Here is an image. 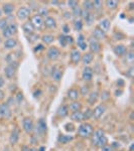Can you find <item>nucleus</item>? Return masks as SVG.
<instances>
[{"label": "nucleus", "mask_w": 134, "mask_h": 151, "mask_svg": "<svg viewBox=\"0 0 134 151\" xmlns=\"http://www.w3.org/2000/svg\"><path fill=\"white\" fill-rule=\"evenodd\" d=\"M94 145L99 146V147H102V146L106 145L107 144V137L105 136V133L103 130L99 129V130L95 131L93 135V139H92Z\"/></svg>", "instance_id": "obj_1"}, {"label": "nucleus", "mask_w": 134, "mask_h": 151, "mask_svg": "<svg viewBox=\"0 0 134 151\" xmlns=\"http://www.w3.org/2000/svg\"><path fill=\"white\" fill-rule=\"evenodd\" d=\"M93 126L91 124H88V123H85V124H82L78 129V134L80 135L81 137H84V138H87V137L91 136L93 134Z\"/></svg>", "instance_id": "obj_2"}, {"label": "nucleus", "mask_w": 134, "mask_h": 151, "mask_svg": "<svg viewBox=\"0 0 134 151\" xmlns=\"http://www.w3.org/2000/svg\"><path fill=\"white\" fill-rule=\"evenodd\" d=\"M22 127H23V130L25 131L27 134L31 133L34 131V121H32L30 118H24L22 121Z\"/></svg>", "instance_id": "obj_3"}, {"label": "nucleus", "mask_w": 134, "mask_h": 151, "mask_svg": "<svg viewBox=\"0 0 134 151\" xmlns=\"http://www.w3.org/2000/svg\"><path fill=\"white\" fill-rule=\"evenodd\" d=\"M0 116L4 119H7L11 116V111H10L9 107L7 104L0 105Z\"/></svg>", "instance_id": "obj_4"}, {"label": "nucleus", "mask_w": 134, "mask_h": 151, "mask_svg": "<svg viewBox=\"0 0 134 151\" xmlns=\"http://www.w3.org/2000/svg\"><path fill=\"white\" fill-rule=\"evenodd\" d=\"M105 112H106V107L104 105H99L93 110V116L95 119H99L104 115Z\"/></svg>", "instance_id": "obj_5"}, {"label": "nucleus", "mask_w": 134, "mask_h": 151, "mask_svg": "<svg viewBox=\"0 0 134 151\" xmlns=\"http://www.w3.org/2000/svg\"><path fill=\"white\" fill-rule=\"evenodd\" d=\"M60 50H59V49H57V47H50V49L47 50V58H50V60L52 61H56L57 58H60Z\"/></svg>", "instance_id": "obj_6"}, {"label": "nucleus", "mask_w": 134, "mask_h": 151, "mask_svg": "<svg viewBox=\"0 0 134 151\" xmlns=\"http://www.w3.org/2000/svg\"><path fill=\"white\" fill-rule=\"evenodd\" d=\"M30 14V9L27 7H21L17 11V17H18L20 20H24L27 18Z\"/></svg>", "instance_id": "obj_7"}, {"label": "nucleus", "mask_w": 134, "mask_h": 151, "mask_svg": "<svg viewBox=\"0 0 134 151\" xmlns=\"http://www.w3.org/2000/svg\"><path fill=\"white\" fill-rule=\"evenodd\" d=\"M52 79L57 82L61 79V76H63V71H61V67L60 65H56V67L52 69Z\"/></svg>", "instance_id": "obj_8"}, {"label": "nucleus", "mask_w": 134, "mask_h": 151, "mask_svg": "<svg viewBox=\"0 0 134 151\" xmlns=\"http://www.w3.org/2000/svg\"><path fill=\"white\" fill-rule=\"evenodd\" d=\"M113 50H114V52H115L116 56H125V54H127L126 47H125V45H116V47H114Z\"/></svg>", "instance_id": "obj_9"}, {"label": "nucleus", "mask_w": 134, "mask_h": 151, "mask_svg": "<svg viewBox=\"0 0 134 151\" xmlns=\"http://www.w3.org/2000/svg\"><path fill=\"white\" fill-rule=\"evenodd\" d=\"M31 23H32V25L34 26V28H36H36L41 27V25L43 24V17H41L40 15H38V14L34 15V16L32 17Z\"/></svg>", "instance_id": "obj_10"}, {"label": "nucleus", "mask_w": 134, "mask_h": 151, "mask_svg": "<svg viewBox=\"0 0 134 151\" xmlns=\"http://www.w3.org/2000/svg\"><path fill=\"white\" fill-rule=\"evenodd\" d=\"M71 60L74 63H78L82 60V56H81V52L78 49H73L71 52Z\"/></svg>", "instance_id": "obj_11"}, {"label": "nucleus", "mask_w": 134, "mask_h": 151, "mask_svg": "<svg viewBox=\"0 0 134 151\" xmlns=\"http://www.w3.org/2000/svg\"><path fill=\"white\" fill-rule=\"evenodd\" d=\"M82 77L85 81H91L93 78V70L91 67H85L84 71H83Z\"/></svg>", "instance_id": "obj_12"}, {"label": "nucleus", "mask_w": 134, "mask_h": 151, "mask_svg": "<svg viewBox=\"0 0 134 151\" xmlns=\"http://www.w3.org/2000/svg\"><path fill=\"white\" fill-rule=\"evenodd\" d=\"M15 67H13L12 65H7V67H5V70H4V74H5V76L7 77L8 79H11L14 77L15 75Z\"/></svg>", "instance_id": "obj_13"}, {"label": "nucleus", "mask_w": 134, "mask_h": 151, "mask_svg": "<svg viewBox=\"0 0 134 151\" xmlns=\"http://www.w3.org/2000/svg\"><path fill=\"white\" fill-rule=\"evenodd\" d=\"M17 45V40L15 38H8L5 40L4 42V47L7 49H14L15 47Z\"/></svg>", "instance_id": "obj_14"}, {"label": "nucleus", "mask_w": 134, "mask_h": 151, "mask_svg": "<svg viewBox=\"0 0 134 151\" xmlns=\"http://www.w3.org/2000/svg\"><path fill=\"white\" fill-rule=\"evenodd\" d=\"M89 47H90V49H91V51L97 52L100 50L101 45H100V43L98 42V40H96V39H91V40H90Z\"/></svg>", "instance_id": "obj_15"}, {"label": "nucleus", "mask_w": 134, "mask_h": 151, "mask_svg": "<svg viewBox=\"0 0 134 151\" xmlns=\"http://www.w3.org/2000/svg\"><path fill=\"white\" fill-rule=\"evenodd\" d=\"M43 24L49 28H56L57 27V21L54 17H47L45 20H43Z\"/></svg>", "instance_id": "obj_16"}, {"label": "nucleus", "mask_w": 134, "mask_h": 151, "mask_svg": "<svg viewBox=\"0 0 134 151\" xmlns=\"http://www.w3.org/2000/svg\"><path fill=\"white\" fill-rule=\"evenodd\" d=\"M110 25H111V23H110L109 19H102V20L99 22V27H100V29L103 30L104 32H106L107 30L109 29Z\"/></svg>", "instance_id": "obj_17"}, {"label": "nucleus", "mask_w": 134, "mask_h": 151, "mask_svg": "<svg viewBox=\"0 0 134 151\" xmlns=\"http://www.w3.org/2000/svg\"><path fill=\"white\" fill-rule=\"evenodd\" d=\"M72 120L73 121H76V122H81L84 120V114L82 112H80V111H77V112H73L71 116Z\"/></svg>", "instance_id": "obj_18"}, {"label": "nucleus", "mask_w": 134, "mask_h": 151, "mask_svg": "<svg viewBox=\"0 0 134 151\" xmlns=\"http://www.w3.org/2000/svg\"><path fill=\"white\" fill-rule=\"evenodd\" d=\"M22 29L23 31L26 32V33H34V26L32 25L31 22H29V21H27V22H25L24 24L22 25Z\"/></svg>", "instance_id": "obj_19"}, {"label": "nucleus", "mask_w": 134, "mask_h": 151, "mask_svg": "<svg viewBox=\"0 0 134 151\" xmlns=\"http://www.w3.org/2000/svg\"><path fill=\"white\" fill-rule=\"evenodd\" d=\"M18 138H19V132H18V130H17V129H14V130H13V132L11 133V135H10V138H9L10 143H11L12 145L16 144L17 141H18Z\"/></svg>", "instance_id": "obj_20"}, {"label": "nucleus", "mask_w": 134, "mask_h": 151, "mask_svg": "<svg viewBox=\"0 0 134 151\" xmlns=\"http://www.w3.org/2000/svg\"><path fill=\"white\" fill-rule=\"evenodd\" d=\"M78 45L82 50H85L86 49H87L88 45H87V43H86L85 36L83 35V34H80V35L78 36Z\"/></svg>", "instance_id": "obj_21"}, {"label": "nucleus", "mask_w": 134, "mask_h": 151, "mask_svg": "<svg viewBox=\"0 0 134 151\" xmlns=\"http://www.w3.org/2000/svg\"><path fill=\"white\" fill-rule=\"evenodd\" d=\"M79 96H80V92L76 89H71V90H69V92H68V97H69L71 100H74V101L77 100L79 98Z\"/></svg>", "instance_id": "obj_22"}, {"label": "nucleus", "mask_w": 134, "mask_h": 151, "mask_svg": "<svg viewBox=\"0 0 134 151\" xmlns=\"http://www.w3.org/2000/svg\"><path fill=\"white\" fill-rule=\"evenodd\" d=\"M93 58H94L93 54L88 52V54H84V56H82V62L84 65H90L92 63V61H93Z\"/></svg>", "instance_id": "obj_23"}, {"label": "nucleus", "mask_w": 134, "mask_h": 151, "mask_svg": "<svg viewBox=\"0 0 134 151\" xmlns=\"http://www.w3.org/2000/svg\"><path fill=\"white\" fill-rule=\"evenodd\" d=\"M93 34H94V38H96V40H97V39H103V38H105V36H106V32L101 30L100 28H96V29L94 30Z\"/></svg>", "instance_id": "obj_24"}, {"label": "nucleus", "mask_w": 134, "mask_h": 151, "mask_svg": "<svg viewBox=\"0 0 134 151\" xmlns=\"http://www.w3.org/2000/svg\"><path fill=\"white\" fill-rule=\"evenodd\" d=\"M13 9H14V6H13V4H10V3L4 4L3 7H2V10H3V12L5 13L6 15L11 14L13 12Z\"/></svg>", "instance_id": "obj_25"}, {"label": "nucleus", "mask_w": 134, "mask_h": 151, "mask_svg": "<svg viewBox=\"0 0 134 151\" xmlns=\"http://www.w3.org/2000/svg\"><path fill=\"white\" fill-rule=\"evenodd\" d=\"M68 114H69V107L63 105V106H61L60 108L58 109V115L60 116V117H66Z\"/></svg>", "instance_id": "obj_26"}, {"label": "nucleus", "mask_w": 134, "mask_h": 151, "mask_svg": "<svg viewBox=\"0 0 134 151\" xmlns=\"http://www.w3.org/2000/svg\"><path fill=\"white\" fill-rule=\"evenodd\" d=\"M37 129H38V131L41 133V134H43V133L47 131V123H45V121L43 119H40L38 121V124H37Z\"/></svg>", "instance_id": "obj_27"}, {"label": "nucleus", "mask_w": 134, "mask_h": 151, "mask_svg": "<svg viewBox=\"0 0 134 151\" xmlns=\"http://www.w3.org/2000/svg\"><path fill=\"white\" fill-rule=\"evenodd\" d=\"M81 108H82V105H81L80 102H73L71 105H70L69 109L73 112H77V111H80Z\"/></svg>", "instance_id": "obj_28"}, {"label": "nucleus", "mask_w": 134, "mask_h": 151, "mask_svg": "<svg viewBox=\"0 0 134 151\" xmlns=\"http://www.w3.org/2000/svg\"><path fill=\"white\" fill-rule=\"evenodd\" d=\"M71 140H73V137L70 136V135H60V136H59V142H60V143L66 144L71 141Z\"/></svg>", "instance_id": "obj_29"}, {"label": "nucleus", "mask_w": 134, "mask_h": 151, "mask_svg": "<svg viewBox=\"0 0 134 151\" xmlns=\"http://www.w3.org/2000/svg\"><path fill=\"white\" fill-rule=\"evenodd\" d=\"M99 95L97 92H93V93L90 94V97H89V104L90 105H93L94 103H96L98 101Z\"/></svg>", "instance_id": "obj_30"}, {"label": "nucleus", "mask_w": 134, "mask_h": 151, "mask_svg": "<svg viewBox=\"0 0 134 151\" xmlns=\"http://www.w3.org/2000/svg\"><path fill=\"white\" fill-rule=\"evenodd\" d=\"M41 39H43V41L45 43H47V45H50V43L54 42V35H52V34H45Z\"/></svg>", "instance_id": "obj_31"}, {"label": "nucleus", "mask_w": 134, "mask_h": 151, "mask_svg": "<svg viewBox=\"0 0 134 151\" xmlns=\"http://www.w3.org/2000/svg\"><path fill=\"white\" fill-rule=\"evenodd\" d=\"M84 18H85L86 22H87L88 24H92V23L94 22V20H95V17H94V15L92 14V13H89V12H88V14L86 15Z\"/></svg>", "instance_id": "obj_32"}, {"label": "nucleus", "mask_w": 134, "mask_h": 151, "mask_svg": "<svg viewBox=\"0 0 134 151\" xmlns=\"http://www.w3.org/2000/svg\"><path fill=\"white\" fill-rule=\"evenodd\" d=\"M8 29L10 30V32H11V34H15L17 32V25L16 23H10V24H8Z\"/></svg>", "instance_id": "obj_33"}, {"label": "nucleus", "mask_w": 134, "mask_h": 151, "mask_svg": "<svg viewBox=\"0 0 134 151\" xmlns=\"http://www.w3.org/2000/svg\"><path fill=\"white\" fill-rule=\"evenodd\" d=\"M106 5L108 6V8H111V9H114L118 6V1H114V0H111V1H106Z\"/></svg>", "instance_id": "obj_34"}, {"label": "nucleus", "mask_w": 134, "mask_h": 151, "mask_svg": "<svg viewBox=\"0 0 134 151\" xmlns=\"http://www.w3.org/2000/svg\"><path fill=\"white\" fill-rule=\"evenodd\" d=\"M74 27H75V29L76 30H81L83 28V22L81 20H75Z\"/></svg>", "instance_id": "obj_35"}, {"label": "nucleus", "mask_w": 134, "mask_h": 151, "mask_svg": "<svg viewBox=\"0 0 134 151\" xmlns=\"http://www.w3.org/2000/svg\"><path fill=\"white\" fill-rule=\"evenodd\" d=\"M84 6H85V9L87 10H90V9H93V2H91V1H86L84 2Z\"/></svg>", "instance_id": "obj_36"}, {"label": "nucleus", "mask_w": 134, "mask_h": 151, "mask_svg": "<svg viewBox=\"0 0 134 151\" xmlns=\"http://www.w3.org/2000/svg\"><path fill=\"white\" fill-rule=\"evenodd\" d=\"M3 36H5V38H10L12 36L11 32H10V30L8 29V27H6V28H4L3 29Z\"/></svg>", "instance_id": "obj_37"}, {"label": "nucleus", "mask_w": 134, "mask_h": 151, "mask_svg": "<svg viewBox=\"0 0 134 151\" xmlns=\"http://www.w3.org/2000/svg\"><path fill=\"white\" fill-rule=\"evenodd\" d=\"M36 39H38V35H37V34L31 33L28 35V41H29V42H34V41H36Z\"/></svg>", "instance_id": "obj_38"}, {"label": "nucleus", "mask_w": 134, "mask_h": 151, "mask_svg": "<svg viewBox=\"0 0 134 151\" xmlns=\"http://www.w3.org/2000/svg\"><path fill=\"white\" fill-rule=\"evenodd\" d=\"M74 15L75 16H80V15H82V9H81L79 6H77L76 8H74Z\"/></svg>", "instance_id": "obj_39"}, {"label": "nucleus", "mask_w": 134, "mask_h": 151, "mask_svg": "<svg viewBox=\"0 0 134 151\" xmlns=\"http://www.w3.org/2000/svg\"><path fill=\"white\" fill-rule=\"evenodd\" d=\"M81 94H82L83 96H86L88 93H89V87L88 86H83L82 88H81Z\"/></svg>", "instance_id": "obj_40"}, {"label": "nucleus", "mask_w": 134, "mask_h": 151, "mask_svg": "<svg viewBox=\"0 0 134 151\" xmlns=\"http://www.w3.org/2000/svg\"><path fill=\"white\" fill-rule=\"evenodd\" d=\"M7 25H8V23H7V20H6V19H1V20H0V28H1V29L6 28Z\"/></svg>", "instance_id": "obj_41"}, {"label": "nucleus", "mask_w": 134, "mask_h": 151, "mask_svg": "<svg viewBox=\"0 0 134 151\" xmlns=\"http://www.w3.org/2000/svg\"><path fill=\"white\" fill-rule=\"evenodd\" d=\"M60 43L61 45H63L64 47H67V41H66V36H64V35H61L60 36Z\"/></svg>", "instance_id": "obj_42"}, {"label": "nucleus", "mask_w": 134, "mask_h": 151, "mask_svg": "<svg viewBox=\"0 0 134 151\" xmlns=\"http://www.w3.org/2000/svg\"><path fill=\"white\" fill-rule=\"evenodd\" d=\"M102 4H103L102 1H94V2H93V7L99 9V8L102 7Z\"/></svg>", "instance_id": "obj_43"}, {"label": "nucleus", "mask_w": 134, "mask_h": 151, "mask_svg": "<svg viewBox=\"0 0 134 151\" xmlns=\"http://www.w3.org/2000/svg\"><path fill=\"white\" fill-rule=\"evenodd\" d=\"M84 114V119H89L90 117H91L92 115H93V111L92 110H87V113H83Z\"/></svg>", "instance_id": "obj_44"}, {"label": "nucleus", "mask_w": 134, "mask_h": 151, "mask_svg": "<svg viewBox=\"0 0 134 151\" xmlns=\"http://www.w3.org/2000/svg\"><path fill=\"white\" fill-rule=\"evenodd\" d=\"M68 5H69V7H71V8H76L77 6H78V2L77 1H69L68 2Z\"/></svg>", "instance_id": "obj_45"}, {"label": "nucleus", "mask_w": 134, "mask_h": 151, "mask_svg": "<svg viewBox=\"0 0 134 151\" xmlns=\"http://www.w3.org/2000/svg\"><path fill=\"white\" fill-rule=\"evenodd\" d=\"M65 129L67 131H74L75 130V128H74V125L73 124H66V126H65Z\"/></svg>", "instance_id": "obj_46"}, {"label": "nucleus", "mask_w": 134, "mask_h": 151, "mask_svg": "<svg viewBox=\"0 0 134 151\" xmlns=\"http://www.w3.org/2000/svg\"><path fill=\"white\" fill-rule=\"evenodd\" d=\"M47 9L45 7H43V8L39 9V14L38 15H40V16L43 17V15H47Z\"/></svg>", "instance_id": "obj_47"}, {"label": "nucleus", "mask_w": 134, "mask_h": 151, "mask_svg": "<svg viewBox=\"0 0 134 151\" xmlns=\"http://www.w3.org/2000/svg\"><path fill=\"white\" fill-rule=\"evenodd\" d=\"M102 151H112V148L110 147L109 145H104V146H102Z\"/></svg>", "instance_id": "obj_48"}, {"label": "nucleus", "mask_w": 134, "mask_h": 151, "mask_svg": "<svg viewBox=\"0 0 134 151\" xmlns=\"http://www.w3.org/2000/svg\"><path fill=\"white\" fill-rule=\"evenodd\" d=\"M66 41H67V45L68 43H73V38L72 36H66Z\"/></svg>", "instance_id": "obj_49"}, {"label": "nucleus", "mask_w": 134, "mask_h": 151, "mask_svg": "<svg viewBox=\"0 0 134 151\" xmlns=\"http://www.w3.org/2000/svg\"><path fill=\"white\" fill-rule=\"evenodd\" d=\"M126 56H127V58H128V60L130 61V62H132L133 61V51H130L128 54H126Z\"/></svg>", "instance_id": "obj_50"}, {"label": "nucleus", "mask_w": 134, "mask_h": 151, "mask_svg": "<svg viewBox=\"0 0 134 151\" xmlns=\"http://www.w3.org/2000/svg\"><path fill=\"white\" fill-rule=\"evenodd\" d=\"M43 45H38L36 49H34V51L36 52V51H38V50H43Z\"/></svg>", "instance_id": "obj_51"}, {"label": "nucleus", "mask_w": 134, "mask_h": 151, "mask_svg": "<svg viewBox=\"0 0 134 151\" xmlns=\"http://www.w3.org/2000/svg\"><path fill=\"white\" fill-rule=\"evenodd\" d=\"M22 98H23L22 94H21V93H18V94H17V102H20V101L22 100Z\"/></svg>", "instance_id": "obj_52"}, {"label": "nucleus", "mask_w": 134, "mask_h": 151, "mask_svg": "<svg viewBox=\"0 0 134 151\" xmlns=\"http://www.w3.org/2000/svg\"><path fill=\"white\" fill-rule=\"evenodd\" d=\"M64 31H65V33H68V32L70 31L69 26H68V25H65V26H64Z\"/></svg>", "instance_id": "obj_53"}, {"label": "nucleus", "mask_w": 134, "mask_h": 151, "mask_svg": "<svg viewBox=\"0 0 134 151\" xmlns=\"http://www.w3.org/2000/svg\"><path fill=\"white\" fill-rule=\"evenodd\" d=\"M3 84H4V81H3V79L0 77V88H1L2 86H3Z\"/></svg>", "instance_id": "obj_54"}, {"label": "nucleus", "mask_w": 134, "mask_h": 151, "mask_svg": "<svg viewBox=\"0 0 134 151\" xmlns=\"http://www.w3.org/2000/svg\"><path fill=\"white\" fill-rule=\"evenodd\" d=\"M4 98V93L0 90V99H3Z\"/></svg>", "instance_id": "obj_55"}, {"label": "nucleus", "mask_w": 134, "mask_h": 151, "mask_svg": "<svg viewBox=\"0 0 134 151\" xmlns=\"http://www.w3.org/2000/svg\"><path fill=\"white\" fill-rule=\"evenodd\" d=\"M26 151H37L36 149H34V148H27Z\"/></svg>", "instance_id": "obj_56"}, {"label": "nucleus", "mask_w": 134, "mask_h": 151, "mask_svg": "<svg viewBox=\"0 0 134 151\" xmlns=\"http://www.w3.org/2000/svg\"><path fill=\"white\" fill-rule=\"evenodd\" d=\"M39 151H45V147H41L40 149H39Z\"/></svg>", "instance_id": "obj_57"}, {"label": "nucleus", "mask_w": 134, "mask_h": 151, "mask_svg": "<svg viewBox=\"0 0 134 151\" xmlns=\"http://www.w3.org/2000/svg\"><path fill=\"white\" fill-rule=\"evenodd\" d=\"M1 14H2V10L0 9V16H1Z\"/></svg>", "instance_id": "obj_58"}, {"label": "nucleus", "mask_w": 134, "mask_h": 151, "mask_svg": "<svg viewBox=\"0 0 134 151\" xmlns=\"http://www.w3.org/2000/svg\"><path fill=\"white\" fill-rule=\"evenodd\" d=\"M0 41H1V38H0Z\"/></svg>", "instance_id": "obj_59"}]
</instances>
